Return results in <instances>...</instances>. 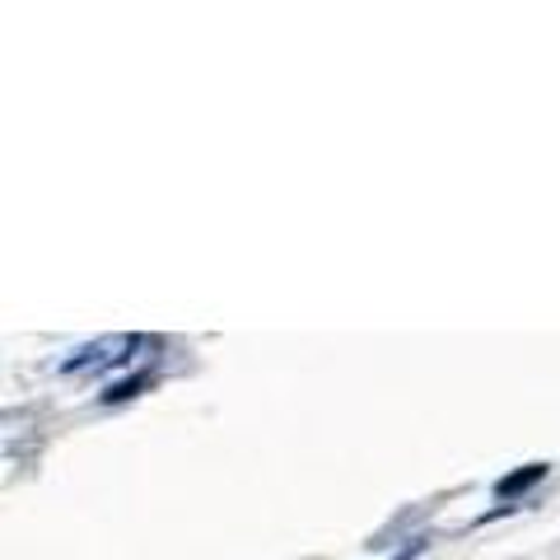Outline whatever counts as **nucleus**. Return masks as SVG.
Returning <instances> with one entry per match:
<instances>
[{
	"mask_svg": "<svg viewBox=\"0 0 560 560\" xmlns=\"http://www.w3.org/2000/svg\"><path fill=\"white\" fill-rule=\"evenodd\" d=\"M140 346V337H98L90 346H80L75 355L61 364V374H84V370H108V364H121Z\"/></svg>",
	"mask_w": 560,
	"mask_h": 560,
	"instance_id": "obj_1",
	"label": "nucleus"
},
{
	"mask_svg": "<svg viewBox=\"0 0 560 560\" xmlns=\"http://www.w3.org/2000/svg\"><path fill=\"white\" fill-rule=\"evenodd\" d=\"M541 477H547V467H541V463H528L523 471H514V477H504V481L495 486V495H500V500H514L518 490H528V486L541 481Z\"/></svg>",
	"mask_w": 560,
	"mask_h": 560,
	"instance_id": "obj_2",
	"label": "nucleus"
},
{
	"mask_svg": "<svg viewBox=\"0 0 560 560\" xmlns=\"http://www.w3.org/2000/svg\"><path fill=\"white\" fill-rule=\"evenodd\" d=\"M150 383V374H136V378H127V383H117V388H108L103 393V401H127V397H136L140 388Z\"/></svg>",
	"mask_w": 560,
	"mask_h": 560,
	"instance_id": "obj_3",
	"label": "nucleus"
}]
</instances>
